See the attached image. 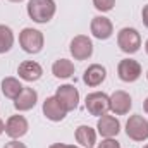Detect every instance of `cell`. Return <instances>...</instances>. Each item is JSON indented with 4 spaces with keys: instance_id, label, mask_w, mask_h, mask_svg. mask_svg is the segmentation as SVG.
Returning <instances> with one entry per match:
<instances>
[{
    "instance_id": "15",
    "label": "cell",
    "mask_w": 148,
    "mask_h": 148,
    "mask_svg": "<svg viewBox=\"0 0 148 148\" xmlns=\"http://www.w3.org/2000/svg\"><path fill=\"white\" fill-rule=\"evenodd\" d=\"M17 74L23 81H28V83H35L38 81L41 76H43V67L35 62V60H24L19 64L17 67Z\"/></svg>"
},
{
    "instance_id": "32",
    "label": "cell",
    "mask_w": 148,
    "mask_h": 148,
    "mask_svg": "<svg viewBox=\"0 0 148 148\" xmlns=\"http://www.w3.org/2000/svg\"><path fill=\"white\" fill-rule=\"evenodd\" d=\"M147 79H148V73H147Z\"/></svg>"
},
{
    "instance_id": "3",
    "label": "cell",
    "mask_w": 148,
    "mask_h": 148,
    "mask_svg": "<svg viewBox=\"0 0 148 148\" xmlns=\"http://www.w3.org/2000/svg\"><path fill=\"white\" fill-rule=\"evenodd\" d=\"M117 47L124 52V53H136L141 48V35L138 29L134 28H122L117 33Z\"/></svg>"
},
{
    "instance_id": "16",
    "label": "cell",
    "mask_w": 148,
    "mask_h": 148,
    "mask_svg": "<svg viewBox=\"0 0 148 148\" xmlns=\"http://www.w3.org/2000/svg\"><path fill=\"white\" fill-rule=\"evenodd\" d=\"M38 102V93L35 88H29V86H24L23 91L19 93V97L14 100V107L16 110L19 112H26V110H31Z\"/></svg>"
},
{
    "instance_id": "23",
    "label": "cell",
    "mask_w": 148,
    "mask_h": 148,
    "mask_svg": "<svg viewBox=\"0 0 148 148\" xmlns=\"http://www.w3.org/2000/svg\"><path fill=\"white\" fill-rule=\"evenodd\" d=\"M3 148H28L24 143H21V141H17V140H10L9 143H5Z\"/></svg>"
},
{
    "instance_id": "6",
    "label": "cell",
    "mask_w": 148,
    "mask_h": 148,
    "mask_svg": "<svg viewBox=\"0 0 148 148\" xmlns=\"http://www.w3.org/2000/svg\"><path fill=\"white\" fill-rule=\"evenodd\" d=\"M69 52L74 57V60H88L93 55V41L86 35H77L71 40Z\"/></svg>"
},
{
    "instance_id": "24",
    "label": "cell",
    "mask_w": 148,
    "mask_h": 148,
    "mask_svg": "<svg viewBox=\"0 0 148 148\" xmlns=\"http://www.w3.org/2000/svg\"><path fill=\"white\" fill-rule=\"evenodd\" d=\"M141 21H143L145 28H148V3L143 7V10H141Z\"/></svg>"
},
{
    "instance_id": "5",
    "label": "cell",
    "mask_w": 148,
    "mask_h": 148,
    "mask_svg": "<svg viewBox=\"0 0 148 148\" xmlns=\"http://www.w3.org/2000/svg\"><path fill=\"white\" fill-rule=\"evenodd\" d=\"M126 134L127 138H131L133 141H147L148 140V121L136 114L131 115L126 122Z\"/></svg>"
},
{
    "instance_id": "26",
    "label": "cell",
    "mask_w": 148,
    "mask_h": 148,
    "mask_svg": "<svg viewBox=\"0 0 148 148\" xmlns=\"http://www.w3.org/2000/svg\"><path fill=\"white\" fill-rule=\"evenodd\" d=\"M2 133H5V124H3V121L0 119V136H2Z\"/></svg>"
},
{
    "instance_id": "8",
    "label": "cell",
    "mask_w": 148,
    "mask_h": 148,
    "mask_svg": "<svg viewBox=\"0 0 148 148\" xmlns=\"http://www.w3.org/2000/svg\"><path fill=\"white\" fill-rule=\"evenodd\" d=\"M141 73H143V69H141L140 62L134 59H122L117 66V74H119L121 81H124V83L138 81L141 77Z\"/></svg>"
},
{
    "instance_id": "22",
    "label": "cell",
    "mask_w": 148,
    "mask_h": 148,
    "mask_svg": "<svg viewBox=\"0 0 148 148\" xmlns=\"http://www.w3.org/2000/svg\"><path fill=\"white\" fill-rule=\"evenodd\" d=\"M98 148H121V143L115 138H103L98 143Z\"/></svg>"
},
{
    "instance_id": "31",
    "label": "cell",
    "mask_w": 148,
    "mask_h": 148,
    "mask_svg": "<svg viewBox=\"0 0 148 148\" xmlns=\"http://www.w3.org/2000/svg\"><path fill=\"white\" fill-rule=\"evenodd\" d=\"M143 148H148V145H145V147H143Z\"/></svg>"
},
{
    "instance_id": "30",
    "label": "cell",
    "mask_w": 148,
    "mask_h": 148,
    "mask_svg": "<svg viewBox=\"0 0 148 148\" xmlns=\"http://www.w3.org/2000/svg\"><path fill=\"white\" fill-rule=\"evenodd\" d=\"M145 50H147V53H148V40H147V43H145Z\"/></svg>"
},
{
    "instance_id": "2",
    "label": "cell",
    "mask_w": 148,
    "mask_h": 148,
    "mask_svg": "<svg viewBox=\"0 0 148 148\" xmlns=\"http://www.w3.org/2000/svg\"><path fill=\"white\" fill-rule=\"evenodd\" d=\"M19 45L26 53H40L45 45V36L40 29L35 28H24L19 33Z\"/></svg>"
},
{
    "instance_id": "25",
    "label": "cell",
    "mask_w": 148,
    "mask_h": 148,
    "mask_svg": "<svg viewBox=\"0 0 148 148\" xmlns=\"http://www.w3.org/2000/svg\"><path fill=\"white\" fill-rule=\"evenodd\" d=\"M48 148H66V143H53V145H50Z\"/></svg>"
},
{
    "instance_id": "7",
    "label": "cell",
    "mask_w": 148,
    "mask_h": 148,
    "mask_svg": "<svg viewBox=\"0 0 148 148\" xmlns=\"http://www.w3.org/2000/svg\"><path fill=\"white\" fill-rule=\"evenodd\" d=\"M55 98L62 103V107L67 112L76 110L79 105V91L74 84H62L55 91Z\"/></svg>"
},
{
    "instance_id": "21",
    "label": "cell",
    "mask_w": 148,
    "mask_h": 148,
    "mask_svg": "<svg viewBox=\"0 0 148 148\" xmlns=\"http://www.w3.org/2000/svg\"><path fill=\"white\" fill-rule=\"evenodd\" d=\"M93 5L98 12H110L115 5V0H93Z\"/></svg>"
},
{
    "instance_id": "27",
    "label": "cell",
    "mask_w": 148,
    "mask_h": 148,
    "mask_svg": "<svg viewBox=\"0 0 148 148\" xmlns=\"http://www.w3.org/2000/svg\"><path fill=\"white\" fill-rule=\"evenodd\" d=\"M143 109H145V112L148 114V97L145 98V102H143Z\"/></svg>"
},
{
    "instance_id": "10",
    "label": "cell",
    "mask_w": 148,
    "mask_h": 148,
    "mask_svg": "<svg viewBox=\"0 0 148 148\" xmlns=\"http://www.w3.org/2000/svg\"><path fill=\"white\" fill-rule=\"evenodd\" d=\"M29 129L28 119L24 115H10L5 122V134L10 140H19L23 138Z\"/></svg>"
},
{
    "instance_id": "20",
    "label": "cell",
    "mask_w": 148,
    "mask_h": 148,
    "mask_svg": "<svg viewBox=\"0 0 148 148\" xmlns=\"http://www.w3.org/2000/svg\"><path fill=\"white\" fill-rule=\"evenodd\" d=\"M12 47H14V31L9 26L0 24V53L10 52Z\"/></svg>"
},
{
    "instance_id": "9",
    "label": "cell",
    "mask_w": 148,
    "mask_h": 148,
    "mask_svg": "<svg viewBox=\"0 0 148 148\" xmlns=\"http://www.w3.org/2000/svg\"><path fill=\"white\" fill-rule=\"evenodd\" d=\"M133 107V98L124 90H115L110 95V112L115 115H126Z\"/></svg>"
},
{
    "instance_id": "18",
    "label": "cell",
    "mask_w": 148,
    "mask_h": 148,
    "mask_svg": "<svg viewBox=\"0 0 148 148\" xmlns=\"http://www.w3.org/2000/svg\"><path fill=\"white\" fill-rule=\"evenodd\" d=\"M74 64L69 60V59H59L53 62L52 66V74L59 79H69L74 76Z\"/></svg>"
},
{
    "instance_id": "12",
    "label": "cell",
    "mask_w": 148,
    "mask_h": 148,
    "mask_svg": "<svg viewBox=\"0 0 148 148\" xmlns=\"http://www.w3.org/2000/svg\"><path fill=\"white\" fill-rule=\"evenodd\" d=\"M97 131L102 138H115L121 131V122L117 117L114 115H102L98 117V122H97Z\"/></svg>"
},
{
    "instance_id": "28",
    "label": "cell",
    "mask_w": 148,
    "mask_h": 148,
    "mask_svg": "<svg viewBox=\"0 0 148 148\" xmlns=\"http://www.w3.org/2000/svg\"><path fill=\"white\" fill-rule=\"evenodd\" d=\"M9 2H14V3H19V2H24V0H9Z\"/></svg>"
},
{
    "instance_id": "29",
    "label": "cell",
    "mask_w": 148,
    "mask_h": 148,
    "mask_svg": "<svg viewBox=\"0 0 148 148\" xmlns=\"http://www.w3.org/2000/svg\"><path fill=\"white\" fill-rule=\"evenodd\" d=\"M66 148H79V147H74V145H66Z\"/></svg>"
},
{
    "instance_id": "14",
    "label": "cell",
    "mask_w": 148,
    "mask_h": 148,
    "mask_svg": "<svg viewBox=\"0 0 148 148\" xmlns=\"http://www.w3.org/2000/svg\"><path fill=\"white\" fill-rule=\"evenodd\" d=\"M105 77H107V69L102 64H91V66H88V69L83 74V83L86 86L97 88L105 81Z\"/></svg>"
},
{
    "instance_id": "13",
    "label": "cell",
    "mask_w": 148,
    "mask_h": 148,
    "mask_svg": "<svg viewBox=\"0 0 148 148\" xmlns=\"http://www.w3.org/2000/svg\"><path fill=\"white\" fill-rule=\"evenodd\" d=\"M43 115L48 119V121H52V122H60V121H64L66 119V115H67V110L62 107V103L55 98V95L53 97H48L45 102H43Z\"/></svg>"
},
{
    "instance_id": "17",
    "label": "cell",
    "mask_w": 148,
    "mask_h": 148,
    "mask_svg": "<svg viewBox=\"0 0 148 148\" xmlns=\"http://www.w3.org/2000/svg\"><path fill=\"white\" fill-rule=\"evenodd\" d=\"M74 136H76V141L83 148H93L95 143H97V131L91 126H86V124L79 126L76 129V134Z\"/></svg>"
},
{
    "instance_id": "1",
    "label": "cell",
    "mask_w": 148,
    "mask_h": 148,
    "mask_svg": "<svg viewBox=\"0 0 148 148\" xmlns=\"http://www.w3.org/2000/svg\"><path fill=\"white\" fill-rule=\"evenodd\" d=\"M26 10L31 21L38 24H47L53 19L57 12V5H55V0H29L26 5Z\"/></svg>"
},
{
    "instance_id": "11",
    "label": "cell",
    "mask_w": 148,
    "mask_h": 148,
    "mask_svg": "<svg viewBox=\"0 0 148 148\" xmlns=\"http://www.w3.org/2000/svg\"><path fill=\"white\" fill-rule=\"evenodd\" d=\"M90 31L97 40H109L114 35V24L105 16H95L90 24Z\"/></svg>"
},
{
    "instance_id": "19",
    "label": "cell",
    "mask_w": 148,
    "mask_h": 148,
    "mask_svg": "<svg viewBox=\"0 0 148 148\" xmlns=\"http://www.w3.org/2000/svg\"><path fill=\"white\" fill-rule=\"evenodd\" d=\"M23 84H21V81L17 79V77H12V76H9V77H5L3 81H2V93H3V97H7V98H10V100H16L17 97H19V93L23 91Z\"/></svg>"
},
{
    "instance_id": "4",
    "label": "cell",
    "mask_w": 148,
    "mask_h": 148,
    "mask_svg": "<svg viewBox=\"0 0 148 148\" xmlns=\"http://www.w3.org/2000/svg\"><path fill=\"white\" fill-rule=\"evenodd\" d=\"M84 105H86V110L90 112L91 115L102 117V115H105L107 112L110 110V95H107L103 91L88 93L86 100H84Z\"/></svg>"
}]
</instances>
